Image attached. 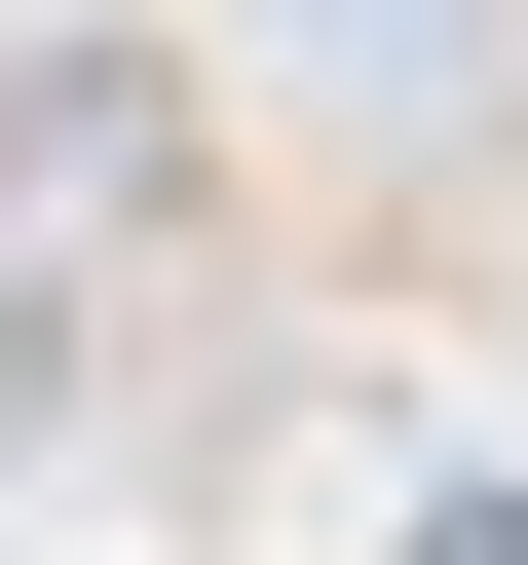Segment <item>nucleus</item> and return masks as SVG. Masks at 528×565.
Instances as JSON below:
<instances>
[{
    "label": "nucleus",
    "mask_w": 528,
    "mask_h": 565,
    "mask_svg": "<svg viewBox=\"0 0 528 565\" xmlns=\"http://www.w3.org/2000/svg\"><path fill=\"white\" fill-rule=\"evenodd\" d=\"M453 565H528V527H453Z\"/></svg>",
    "instance_id": "obj_1"
}]
</instances>
